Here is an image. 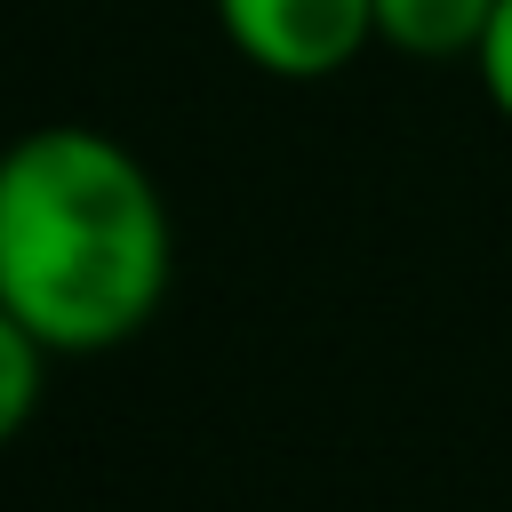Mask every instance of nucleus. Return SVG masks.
<instances>
[{"label":"nucleus","instance_id":"obj_1","mask_svg":"<svg viewBox=\"0 0 512 512\" xmlns=\"http://www.w3.org/2000/svg\"><path fill=\"white\" fill-rule=\"evenodd\" d=\"M168 264V200L120 136L48 120L0 144V304L56 360L128 344L160 312Z\"/></svg>","mask_w":512,"mask_h":512},{"label":"nucleus","instance_id":"obj_2","mask_svg":"<svg viewBox=\"0 0 512 512\" xmlns=\"http://www.w3.org/2000/svg\"><path fill=\"white\" fill-rule=\"evenodd\" d=\"M240 64L272 80H328L376 48V0H208Z\"/></svg>","mask_w":512,"mask_h":512},{"label":"nucleus","instance_id":"obj_3","mask_svg":"<svg viewBox=\"0 0 512 512\" xmlns=\"http://www.w3.org/2000/svg\"><path fill=\"white\" fill-rule=\"evenodd\" d=\"M496 24V0H376V48L416 64H472Z\"/></svg>","mask_w":512,"mask_h":512},{"label":"nucleus","instance_id":"obj_4","mask_svg":"<svg viewBox=\"0 0 512 512\" xmlns=\"http://www.w3.org/2000/svg\"><path fill=\"white\" fill-rule=\"evenodd\" d=\"M48 360H56V352H48V344H40V336H32V328H24V320L0 304V448H8V440L32 424Z\"/></svg>","mask_w":512,"mask_h":512},{"label":"nucleus","instance_id":"obj_5","mask_svg":"<svg viewBox=\"0 0 512 512\" xmlns=\"http://www.w3.org/2000/svg\"><path fill=\"white\" fill-rule=\"evenodd\" d=\"M472 72H480V96L496 104V120H512V0H496V24L480 40Z\"/></svg>","mask_w":512,"mask_h":512}]
</instances>
